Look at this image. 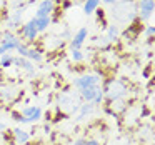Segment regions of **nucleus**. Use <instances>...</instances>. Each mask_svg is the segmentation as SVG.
Instances as JSON below:
<instances>
[{
  "instance_id": "1",
  "label": "nucleus",
  "mask_w": 155,
  "mask_h": 145,
  "mask_svg": "<svg viewBox=\"0 0 155 145\" xmlns=\"http://www.w3.org/2000/svg\"><path fill=\"white\" fill-rule=\"evenodd\" d=\"M112 17L115 22L120 24H130L137 18V5L134 0H122V2H115L114 8H112Z\"/></svg>"
},
{
  "instance_id": "2",
  "label": "nucleus",
  "mask_w": 155,
  "mask_h": 145,
  "mask_svg": "<svg viewBox=\"0 0 155 145\" xmlns=\"http://www.w3.org/2000/svg\"><path fill=\"white\" fill-rule=\"evenodd\" d=\"M104 92V98H107V102H115L125 98L128 95V87L125 84V80L122 78H108L104 84V87H100Z\"/></svg>"
},
{
  "instance_id": "3",
  "label": "nucleus",
  "mask_w": 155,
  "mask_h": 145,
  "mask_svg": "<svg viewBox=\"0 0 155 145\" xmlns=\"http://www.w3.org/2000/svg\"><path fill=\"white\" fill-rule=\"evenodd\" d=\"M57 102H58L57 107L60 108L65 115H68V117L77 114L78 107H80V104H82L80 95L75 97L74 94H70V92H60V94L57 95Z\"/></svg>"
},
{
  "instance_id": "4",
  "label": "nucleus",
  "mask_w": 155,
  "mask_h": 145,
  "mask_svg": "<svg viewBox=\"0 0 155 145\" xmlns=\"http://www.w3.org/2000/svg\"><path fill=\"white\" fill-rule=\"evenodd\" d=\"M20 115L22 117L18 118V124H37L44 118V110L38 105H25Z\"/></svg>"
},
{
  "instance_id": "5",
  "label": "nucleus",
  "mask_w": 155,
  "mask_h": 145,
  "mask_svg": "<svg viewBox=\"0 0 155 145\" xmlns=\"http://www.w3.org/2000/svg\"><path fill=\"white\" fill-rule=\"evenodd\" d=\"M102 82V75L100 74H82L78 75L74 80V87L77 88L78 92L84 90V88H90V87H97Z\"/></svg>"
},
{
  "instance_id": "6",
  "label": "nucleus",
  "mask_w": 155,
  "mask_h": 145,
  "mask_svg": "<svg viewBox=\"0 0 155 145\" xmlns=\"http://www.w3.org/2000/svg\"><path fill=\"white\" fill-rule=\"evenodd\" d=\"M18 35L25 40V44H28V45L34 44V42L37 40V37H38L37 27H35V18H30L27 24L22 25L20 30H18ZM24 40H22V42H24Z\"/></svg>"
},
{
  "instance_id": "7",
  "label": "nucleus",
  "mask_w": 155,
  "mask_h": 145,
  "mask_svg": "<svg viewBox=\"0 0 155 145\" xmlns=\"http://www.w3.org/2000/svg\"><path fill=\"white\" fill-rule=\"evenodd\" d=\"M153 10H155V2L153 0H138V4H137V18L143 24L145 20H148V18L152 17Z\"/></svg>"
},
{
  "instance_id": "8",
  "label": "nucleus",
  "mask_w": 155,
  "mask_h": 145,
  "mask_svg": "<svg viewBox=\"0 0 155 145\" xmlns=\"http://www.w3.org/2000/svg\"><path fill=\"white\" fill-rule=\"evenodd\" d=\"M143 27L145 25L142 24L138 18H135L134 22H130V24L127 25V28H125V32H124V38L125 40H135V38H138V35L143 32Z\"/></svg>"
},
{
  "instance_id": "9",
  "label": "nucleus",
  "mask_w": 155,
  "mask_h": 145,
  "mask_svg": "<svg viewBox=\"0 0 155 145\" xmlns=\"http://www.w3.org/2000/svg\"><path fill=\"white\" fill-rule=\"evenodd\" d=\"M55 10V0H40L37 5V12L34 17L35 18H42V17H52Z\"/></svg>"
},
{
  "instance_id": "10",
  "label": "nucleus",
  "mask_w": 155,
  "mask_h": 145,
  "mask_svg": "<svg viewBox=\"0 0 155 145\" xmlns=\"http://www.w3.org/2000/svg\"><path fill=\"white\" fill-rule=\"evenodd\" d=\"M87 37H88V28L87 27L78 28L77 34L70 38V50H80L82 45L85 44V40H87Z\"/></svg>"
},
{
  "instance_id": "11",
  "label": "nucleus",
  "mask_w": 155,
  "mask_h": 145,
  "mask_svg": "<svg viewBox=\"0 0 155 145\" xmlns=\"http://www.w3.org/2000/svg\"><path fill=\"white\" fill-rule=\"evenodd\" d=\"M22 17H24V10H14L7 15L5 22H7V28L8 30H15L18 28V25L22 24Z\"/></svg>"
},
{
  "instance_id": "12",
  "label": "nucleus",
  "mask_w": 155,
  "mask_h": 145,
  "mask_svg": "<svg viewBox=\"0 0 155 145\" xmlns=\"http://www.w3.org/2000/svg\"><path fill=\"white\" fill-rule=\"evenodd\" d=\"M14 67H18L20 70H25L27 74H30V75H34L35 74V65H34V62L32 60H28V58H25V57H14Z\"/></svg>"
},
{
  "instance_id": "13",
  "label": "nucleus",
  "mask_w": 155,
  "mask_h": 145,
  "mask_svg": "<svg viewBox=\"0 0 155 145\" xmlns=\"http://www.w3.org/2000/svg\"><path fill=\"white\" fill-rule=\"evenodd\" d=\"M94 108H95V105L92 104V102H82L80 107H78V110H77V114H75V120L82 122L85 117H88V115L94 112Z\"/></svg>"
},
{
  "instance_id": "14",
  "label": "nucleus",
  "mask_w": 155,
  "mask_h": 145,
  "mask_svg": "<svg viewBox=\"0 0 155 145\" xmlns=\"http://www.w3.org/2000/svg\"><path fill=\"white\" fill-rule=\"evenodd\" d=\"M12 135H14V143L15 145H27L30 142V133L27 130H22V128H14L12 130Z\"/></svg>"
},
{
  "instance_id": "15",
  "label": "nucleus",
  "mask_w": 155,
  "mask_h": 145,
  "mask_svg": "<svg viewBox=\"0 0 155 145\" xmlns=\"http://www.w3.org/2000/svg\"><path fill=\"white\" fill-rule=\"evenodd\" d=\"M18 97V90L15 87H4L0 88V100L2 102H12Z\"/></svg>"
},
{
  "instance_id": "16",
  "label": "nucleus",
  "mask_w": 155,
  "mask_h": 145,
  "mask_svg": "<svg viewBox=\"0 0 155 145\" xmlns=\"http://www.w3.org/2000/svg\"><path fill=\"white\" fill-rule=\"evenodd\" d=\"M25 58L32 60L34 64H38V62L44 60V52H42L40 48H37V47H30V45H28L27 52H25Z\"/></svg>"
},
{
  "instance_id": "17",
  "label": "nucleus",
  "mask_w": 155,
  "mask_h": 145,
  "mask_svg": "<svg viewBox=\"0 0 155 145\" xmlns=\"http://www.w3.org/2000/svg\"><path fill=\"white\" fill-rule=\"evenodd\" d=\"M105 38L108 40V44H115V42L120 38V30H118L117 25H107V34H105Z\"/></svg>"
},
{
  "instance_id": "18",
  "label": "nucleus",
  "mask_w": 155,
  "mask_h": 145,
  "mask_svg": "<svg viewBox=\"0 0 155 145\" xmlns=\"http://www.w3.org/2000/svg\"><path fill=\"white\" fill-rule=\"evenodd\" d=\"M98 90H100V85L80 90V100H82V102H92V100L95 98V95H97V92H98Z\"/></svg>"
},
{
  "instance_id": "19",
  "label": "nucleus",
  "mask_w": 155,
  "mask_h": 145,
  "mask_svg": "<svg viewBox=\"0 0 155 145\" xmlns=\"http://www.w3.org/2000/svg\"><path fill=\"white\" fill-rule=\"evenodd\" d=\"M97 8H100V0H84V14L85 15H94Z\"/></svg>"
},
{
  "instance_id": "20",
  "label": "nucleus",
  "mask_w": 155,
  "mask_h": 145,
  "mask_svg": "<svg viewBox=\"0 0 155 145\" xmlns=\"http://www.w3.org/2000/svg\"><path fill=\"white\" fill-rule=\"evenodd\" d=\"M35 18V17H34ZM52 25L50 22V17H42V18H35V27H37V32L38 34H44L47 32V28Z\"/></svg>"
},
{
  "instance_id": "21",
  "label": "nucleus",
  "mask_w": 155,
  "mask_h": 145,
  "mask_svg": "<svg viewBox=\"0 0 155 145\" xmlns=\"http://www.w3.org/2000/svg\"><path fill=\"white\" fill-rule=\"evenodd\" d=\"M68 57H70V60L74 62V64H82V62L87 58V55H85L84 52H82V48H80V50H70Z\"/></svg>"
},
{
  "instance_id": "22",
  "label": "nucleus",
  "mask_w": 155,
  "mask_h": 145,
  "mask_svg": "<svg viewBox=\"0 0 155 145\" xmlns=\"http://www.w3.org/2000/svg\"><path fill=\"white\" fill-rule=\"evenodd\" d=\"M10 67H14V55L12 54H5V55H2L0 57V68H10Z\"/></svg>"
},
{
  "instance_id": "23",
  "label": "nucleus",
  "mask_w": 155,
  "mask_h": 145,
  "mask_svg": "<svg viewBox=\"0 0 155 145\" xmlns=\"http://www.w3.org/2000/svg\"><path fill=\"white\" fill-rule=\"evenodd\" d=\"M104 100H105V98H104V92H102V88H100V90L97 92V95H95V98L92 100V104H94L95 107H97V105H100Z\"/></svg>"
},
{
  "instance_id": "24",
  "label": "nucleus",
  "mask_w": 155,
  "mask_h": 145,
  "mask_svg": "<svg viewBox=\"0 0 155 145\" xmlns=\"http://www.w3.org/2000/svg\"><path fill=\"white\" fill-rule=\"evenodd\" d=\"M150 117V108H148V105H140V118H148Z\"/></svg>"
},
{
  "instance_id": "25",
  "label": "nucleus",
  "mask_w": 155,
  "mask_h": 145,
  "mask_svg": "<svg viewBox=\"0 0 155 145\" xmlns=\"http://www.w3.org/2000/svg\"><path fill=\"white\" fill-rule=\"evenodd\" d=\"M143 30H145V37H147V38H152L155 35V27H153V25H145Z\"/></svg>"
},
{
  "instance_id": "26",
  "label": "nucleus",
  "mask_w": 155,
  "mask_h": 145,
  "mask_svg": "<svg viewBox=\"0 0 155 145\" xmlns=\"http://www.w3.org/2000/svg\"><path fill=\"white\" fill-rule=\"evenodd\" d=\"M60 2H62V12H67L70 7H74V4L68 2V0H60Z\"/></svg>"
},
{
  "instance_id": "27",
  "label": "nucleus",
  "mask_w": 155,
  "mask_h": 145,
  "mask_svg": "<svg viewBox=\"0 0 155 145\" xmlns=\"http://www.w3.org/2000/svg\"><path fill=\"white\" fill-rule=\"evenodd\" d=\"M85 145H102V142L98 140V138H94V137H90V138H87V142H85Z\"/></svg>"
},
{
  "instance_id": "28",
  "label": "nucleus",
  "mask_w": 155,
  "mask_h": 145,
  "mask_svg": "<svg viewBox=\"0 0 155 145\" xmlns=\"http://www.w3.org/2000/svg\"><path fill=\"white\" fill-rule=\"evenodd\" d=\"M85 142H87L85 137H78V138H75V140L72 142V145H85Z\"/></svg>"
},
{
  "instance_id": "29",
  "label": "nucleus",
  "mask_w": 155,
  "mask_h": 145,
  "mask_svg": "<svg viewBox=\"0 0 155 145\" xmlns=\"http://www.w3.org/2000/svg\"><path fill=\"white\" fill-rule=\"evenodd\" d=\"M150 72H152V67L148 65L145 70H142V77H143V78H150Z\"/></svg>"
},
{
  "instance_id": "30",
  "label": "nucleus",
  "mask_w": 155,
  "mask_h": 145,
  "mask_svg": "<svg viewBox=\"0 0 155 145\" xmlns=\"http://www.w3.org/2000/svg\"><path fill=\"white\" fill-rule=\"evenodd\" d=\"M44 133H45V135H48V133H50V125H48V124L44 127Z\"/></svg>"
},
{
  "instance_id": "31",
  "label": "nucleus",
  "mask_w": 155,
  "mask_h": 145,
  "mask_svg": "<svg viewBox=\"0 0 155 145\" xmlns=\"http://www.w3.org/2000/svg\"><path fill=\"white\" fill-rule=\"evenodd\" d=\"M100 2H104V4H108V5H114L117 0H100Z\"/></svg>"
},
{
  "instance_id": "32",
  "label": "nucleus",
  "mask_w": 155,
  "mask_h": 145,
  "mask_svg": "<svg viewBox=\"0 0 155 145\" xmlns=\"http://www.w3.org/2000/svg\"><path fill=\"white\" fill-rule=\"evenodd\" d=\"M5 128H7V125H5L4 122H0V133H2V132H4Z\"/></svg>"
},
{
  "instance_id": "33",
  "label": "nucleus",
  "mask_w": 155,
  "mask_h": 145,
  "mask_svg": "<svg viewBox=\"0 0 155 145\" xmlns=\"http://www.w3.org/2000/svg\"><path fill=\"white\" fill-rule=\"evenodd\" d=\"M68 2H72V4H82L84 0H68Z\"/></svg>"
}]
</instances>
